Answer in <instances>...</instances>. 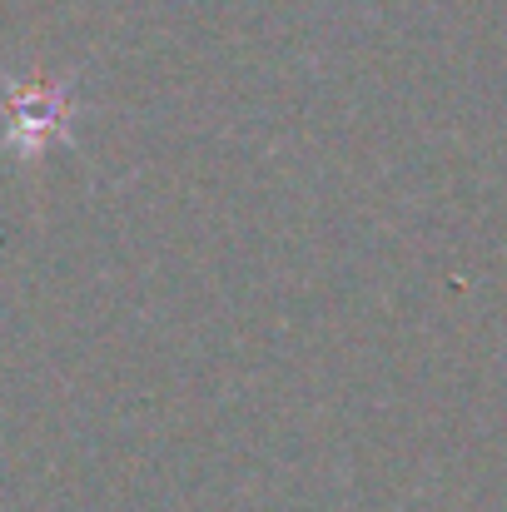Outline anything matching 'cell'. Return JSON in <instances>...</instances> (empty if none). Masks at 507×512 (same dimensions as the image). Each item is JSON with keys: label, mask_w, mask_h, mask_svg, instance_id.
Returning <instances> with one entry per match:
<instances>
[{"label": "cell", "mask_w": 507, "mask_h": 512, "mask_svg": "<svg viewBox=\"0 0 507 512\" xmlns=\"http://www.w3.org/2000/svg\"><path fill=\"white\" fill-rule=\"evenodd\" d=\"M5 110H10L5 140L15 145V155H35L45 140H55V135L70 125V90L25 85V90H10Z\"/></svg>", "instance_id": "6da1fadb"}]
</instances>
